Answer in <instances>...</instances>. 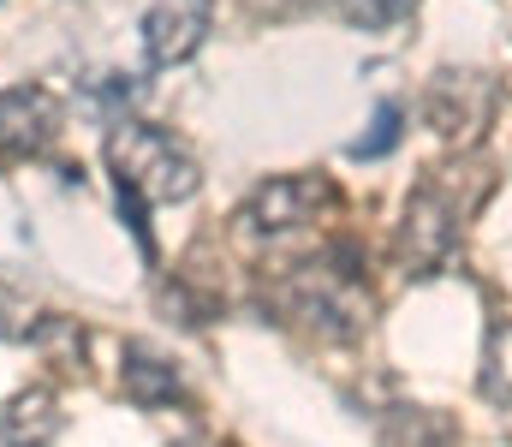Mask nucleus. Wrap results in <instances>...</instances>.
I'll return each mask as SVG.
<instances>
[{
    "label": "nucleus",
    "mask_w": 512,
    "mask_h": 447,
    "mask_svg": "<svg viewBox=\"0 0 512 447\" xmlns=\"http://www.w3.org/2000/svg\"><path fill=\"white\" fill-rule=\"evenodd\" d=\"M483 394L495 406H512V322L489 334V358H483Z\"/></svg>",
    "instance_id": "10"
},
{
    "label": "nucleus",
    "mask_w": 512,
    "mask_h": 447,
    "mask_svg": "<svg viewBox=\"0 0 512 447\" xmlns=\"http://www.w3.org/2000/svg\"><path fill=\"white\" fill-rule=\"evenodd\" d=\"M54 436H60V412H54L48 388H30V394L6 400V412H0V447H54Z\"/></svg>",
    "instance_id": "8"
},
{
    "label": "nucleus",
    "mask_w": 512,
    "mask_h": 447,
    "mask_svg": "<svg viewBox=\"0 0 512 447\" xmlns=\"http://www.w3.org/2000/svg\"><path fill=\"white\" fill-rule=\"evenodd\" d=\"M334 6H340V18L358 24V30H393L399 18H411L417 0H334Z\"/></svg>",
    "instance_id": "11"
},
{
    "label": "nucleus",
    "mask_w": 512,
    "mask_h": 447,
    "mask_svg": "<svg viewBox=\"0 0 512 447\" xmlns=\"http://www.w3.org/2000/svg\"><path fill=\"white\" fill-rule=\"evenodd\" d=\"M382 447H459V430L429 406H393L382 424Z\"/></svg>",
    "instance_id": "9"
},
{
    "label": "nucleus",
    "mask_w": 512,
    "mask_h": 447,
    "mask_svg": "<svg viewBox=\"0 0 512 447\" xmlns=\"http://www.w3.org/2000/svg\"><path fill=\"white\" fill-rule=\"evenodd\" d=\"M322 209H334V185L328 179H316V173H292V179H268L262 191H256L251 203L239 209V233L245 239H286V233H304Z\"/></svg>",
    "instance_id": "3"
},
{
    "label": "nucleus",
    "mask_w": 512,
    "mask_h": 447,
    "mask_svg": "<svg viewBox=\"0 0 512 447\" xmlns=\"http://www.w3.org/2000/svg\"><path fill=\"white\" fill-rule=\"evenodd\" d=\"M108 167H114V191H131L143 203H185L197 191V161L185 144H173V132L126 120L108 138Z\"/></svg>",
    "instance_id": "2"
},
{
    "label": "nucleus",
    "mask_w": 512,
    "mask_h": 447,
    "mask_svg": "<svg viewBox=\"0 0 512 447\" xmlns=\"http://www.w3.org/2000/svg\"><path fill=\"white\" fill-rule=\"evenodd\" d=\"M495 114V84L483 72H441L429 84V102H423V120L441 132V138H477Z\"/></svg>",
    "instance_id": "5"
},
{
    "label": "nucleus",
    "mask_w": 512,
    "mask_h": 447,
    "mask_svg": "<svg viewBox=\"0 0 512 447\" xmlns=\"http://www.w3.org/2000/svg\"><path fill=\"white\" fill-rule=\"evenodd\" d=\"M60 138V102L42 84L0 90V161H30Z\"/></svg>",
    "instance_id": "4"
},
{
    "label": "nucleus",
    "mask_w": 512,
    "mask_h": 447,
    "mask_svg": "<svg viewBox=\"0 0 512 447\" xmlns=\"http://www.w3.org/2000/svg\"><path fill=\"white\" fill-rule=\"evenodd\" d=\"M215 0H149L143 12V54L149 66H179L203 48Z\"/></svg>",
    "instance_id": "6"
},
{
    "label": "nucleus",
    "mask_w": 512,
    "mask_h": 447,
    "mask_svg": "<svg viewBox=\"0 0 512 447\" xmlns=\"http://www.w3.org/2000/svg\"><path fill=\"white\" fill-rule=\"evenodd\" d=\"M483 191H489L483 167H441V173H429L411 191V203H405V233H399L405 263H417V269L447 263L459 233H465V215L483 203Z\"/></svg>",
    "instance_id": "1"
},
{
    "label": "nucleus",
    "mask_w": 512,
    "mask_h": 447,
    "mask_svg": "<svg viewBox=\"0 0 512 447\" xmlns=\"http://www.w3.org/2000/svg\"><path fill=\"white\" fill-rule=\"evenodd\" d=\"M399 126H405L399 102H382V108H376V126H370V138H358V144H352V155H358V161H382L387 149L399 144Z\"/></svg>",
    "instance_id": "12"
},
{
    "label": "nucleus",
    "mask_w": 512,
    "mask_h": 447,
    "mask_svg": "<svg viewBox=\"0 0 512 447\" xmlns=\"http://www.w3.org/2000/svg\"><path fill=\"white\" fill-rule=\"evenodd\" d=\"M120 382H126V400L131 406H143V412H161V406L185 400L179 370H173L161 352H149L143 340H131L126 346V358H120Z\"/></svg>",
    "instance_id": "7"
}]
</instances>
